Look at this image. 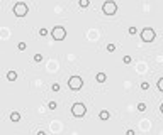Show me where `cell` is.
Here are the masks:
<instances>
[{
    "label": "cell",
    "mask_w": 163,
    "mask_h": 135,
    "mask_svg": "<svg viewBox=\"0 0 163 135\" xmlns=\"http://www.w3.org/2000/svg\"><path fill=\"white\" fill-rule=\"evenodd\" d=\"M102 12L105 15H114L117 12V5H116V2H112V0H107L104 2V5H102Z\"/></svg>",
    "instance_id": "obj_1"
},
{
    "label": "cell",
    "mask_w": 163,
    "mask_h": 135,
    "mask_svg": "<svg viewBox=\"0 0 163 135\" xmlns=\"http://www.w3.org/2000/svg\"><path fill=\"white\" fill-rule=\"evenodd\" d=\"M68 86H70V90H80L82 86H83V79L80 78V76H72L70 79H68Z\"/></svg>",
    "instance_id": "obj_2"
},
{
    "label": "cell",
    "mask_w": 163,
    "mask_h": 135,
    "mask_svg": "<svg viewBox=\"0 0 163 135\" xmlns=\"http://www.w3.org/2000/svg\"><path fill=\"white\" fill-rule=\"evenodd\" d=\"M141 39H143V42H153L155 41V30L151 27H145L141 30Z\"/></svg>",
    "instance_id": "obj_3"
},
{
    "label": "cell",
    "mask_w": 163,
    "mask_h": 135,
    "mask_svg": "<svg viewBox=\"0 0 163 135\" xmlns=\"http://www.w3.org/2000/svg\"><path fill=\"white\" fill-rule=\"evenodd\" d=\"M14 14L17 17H24V15H27V5L24 3V2H17L14 5Z\"/></svg>",
    "instance_id": "obj_4"
},
{
    "label": "cell",
    "mask_w": 163,
    "mask_h": 135,
    "mask_svg": "<svg viewBox=\"0 0 163 135\" xmlns=\"http://www.w3.org/2000/svg\"><path fill=\"white\" fill-rule=\"evenodd\" d=\"M51 36H53L54 41H63L66 37V30H65V27H53Z\"/></svg>",
    "instance_id": "obj_5"
},
{
    "label": "cell",
    "mask_w": 163,
    "mask_h": 135,
    "mask_svg": "<svg viewBox=\"0 0 163 135\" xmlns=\"http://www.w3.org/2000/svg\"><path fill=\"white\" fill-rule=\"evenodd\" d=\"M85 111H87V108H85V105L83 103H75L73 106H72V113H73V117H83L85 115Z\"/></svg>",
    "instance_id": "obj_6"
},
{
    "label": "cell",
    "mask_w": 163,
    "mask_h": 135,
    "mask_svg": "<svg viewBox=\"0 0 163 135\" xmlns=\"http://www.w3.org/2000/svg\"><path fill=\"white\" fill-rule=\"evenodd\" d=\"M10 120L12 122H19L20 120V113H19V111H12V113H10Z\"/></svg>",
    "instance_id": "obj_7"
},
{
    "label": "cell",
    "mask_w": 163,
    "mask_h": 135,
    "mask_svg": "<svg viewBox=\"0 0 163 135\" xmlns=\"http://www.w3.org/2000/svg\"><path fill=\"white\" fill-rule=\"evenodd\" d=\"M7 79H9V81H15V79H17V73H15V71H9V73H7Z\"/></svg>",
    "instance_id": "obj_8"
},
{
    "label": "cell",
    "mask_w": 163,
    "mask_h": 135,
    "mask_svg": "<svg viewBox=\"0 0 163 135\" xmlns=\"http://www.w3.org/2000/svg\"><path fill=\"white\" fill-rule=\"evenodd\" d=\"M95 79H97L99 83H104L105 79H107V76H105V73H99V74L95 76Z\"/></svg>",
    "instance_id": "obj_9"
},
{
    "label": "cell",
    "mask_w": 163,
    "mask_h": 135,
    "mask_svg": "<svg viewBox=\"0 0 163 135\" xmlns=\"http://www.w3.org/2000/svg\"><path fill=\"white\" fill-rule=\"evenodd\" d=\"M99 117H100V120H107V118H109V111H107V110H102V111L99 113Z\"/></svg>",
    "instance_id": "obj_10"
},
{
    "label": "cell",
    "mask_w": 163,
    "mask_h": 135,
    "mask_svg": "<svg viewBox=\"0 0 163 135\" xmlns=\"http://www.w3.org/2000/svg\"><path fill=\"white\" fill-rule=\"evenodd\" d=\"M78 3H80V7H82V9H87V7H89V3H90V0H78Z\"/></svg>",
    "instance_id": "obj_11"
},
{
    "label": "cell",
    "mask_w": 163,
    "mask_h": 135,
    "mask_svg": "<svg viewBox=\"0 0 163 135\" xmlns=\"http://www.w3.org/2000/svg\"><path fill=\"white\" fill-rule=\"evenodd\" d=\"M48 34H49L48 29H44V27H41V29H39V36H41V37H44V36H48Z\"/></svg>",
    "instance_id": "obj_12"
},
{
    "label": "cell",
    "mask_w": 163,
    "mask_h": 135,
    "mask_svg": "<svg viewBox=\"0 0 163 135\" xmlns=\"http://www.w3.org/2000/svg\"><path fill=\"white\" fill-rule=\"evenodd\" d=\"M48 108H49V110H54V108H58V103H56V101H49Z\"/></svg>",
    "instance_id": "obj_13"
},
{
    "label": "cell",
    "mask_w": 163,
    "mask_h": 135,
    "mask_svg": "<svg viewBox=\"0 0 163 135\" xmlns=\"http://www.w3.org/2000/svg\"><path fill=\"white\" fill-rule=\"evenodd\" d=\"M107 51H109V52L116 51V44H112V42H110V44H107Z\"/></svg>",
    "instance_id": "obj_14"
},
{
    "label": "cell",
    "mask_w": 163,
    "mask_h": 135,
    "mask_svg": "<svg viewBox=\"0 0 163 135\" xmlns=\"http://www.w3.org/2000/svg\"><path fill=\"white\" fill-rule=\"evenodd\" d=\"M122 61H124V64H129V62L133 61V58H131V56H124V58H122Z\"/></svg>",
    "instance_id": "obj_15"
},
{
    "label": "cell",
    "mask_w": 163,
    "mask_h": 135,
    "mask_svg": "<svg viewBox=\"0 0 163 135\" xmlns=\"http://www.w3.org/2000/svg\"><path fill=\"white\" fill-rule=\"evenodd\" d=\"M34 61H36V62H41V61H43V54H36V56H34Z\"/></svg>",
    "instance_id": "obj_16"
},
{
    "label": "cell",
    "mask_w": 163,
    "mask_h": 135,
    "mask_svg": "<svg viewBox=\"0 0 163 135\" xmlns=\"http://www.w3.org/2000/svg\"><path fill=\"white\" fill-rule=\"evenodd\" d=\"M145 110H146V105L145 103H139L138 105V111H145Z\"/></svg>",
    "instance_id": "obj_17"
},
{
    "label": "cell",
    "mask_w": 163,
    "mask_h": 135,
    "mask_svg": "<svg viewBox=\"0 0 163 135\" xmlns=\"http://www.w3.org/2000/svg\"><path fill=\"white\" fill-rule=\"evenodd\" d=\"M17 47H19V51H24V49H26V42H19Z\"/></svg>",
    "instance_id": "obj_18"
},
{
    "label": "cell",
    "mask_w": 163,
    "mask_h": 135,
    "mask_svg": "<svg viewBox=\"0 0 163 135\" xmlns=\"http://www.w3.org/2000/svg\"><path fill=\"white\" fill-rule=\"evenodd\" d=\"M51 90H53V91H59V85H58V83H53Z\"/></svg>",
    "instance_id": "obj_19"
},
{
    "label": "cell",
    "mask_w": 163,
    "mask_h": 135,
    "mask_svg": "<svg viewBox=\"0 0 163 135\" xmlns=\"http://www.w3.org/2000/svg\"><path fill=\"white\" fill-rule=\"evenodd\" d=\"M148 88H149V85L146 83V81H145V83H141V90H148Z\"/></svg>",
    "instance_id": "obj_20"
},
{
    "label": "cell",
    "mask_w": 163,
    "mask_h": 135,
    "mask_svg": "<svg viewBox=\"0 0 163 135\" xmlns=\"http://www.w3.org/2000/svg\"><path fill=\"white\" fill-rule=\"evenodd\" d=\"M158 90H160V91H163V78L160 79V81H158Z\"/></svg>",
    "instance_id": "obj_21"
},
{
    "label": "cell",
    "mask_w": 163,
    "mask_h": 135,
    "mask_svg": "<svg viewBox=\"0 0 163 135\" xmlns=\"http://www.w3.org/2000/svg\"><path fill=\"white\" fill-rule=\"evenodd\" d=\"M129 34L134 36V34H136V27H129Z\"/></svg>",
    "instance_id": "obj_22"
},
{
    "label": "cell",
    "mask_w": 163,
    "mask_h": 135,
    "mask_svg": "<svg viewBox=\"0 0 163 135\" xmlns=\"http://www.w3.org/2000/svg\"><path fill=\"white\" fill-rule=\"evenodd\" d=\"M160 110H162V113H163V103H162V106H160Z\"/></svg>",
    "instance_id": "obj_23"
}]
</instances>
